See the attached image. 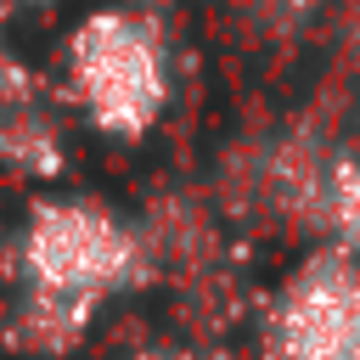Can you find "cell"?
Segmentation results:
<instances>
[{
    "label": "cell",
    "instance_id": "8992f818",
    "mask_svg": "<svg viewBox=\"0 0 360 360\" xmlns=\"http://www.w3.org/2000/svg\"><path fill=\"white\" fill-rule=\"evenodd\" d=\"M326 219L349 259H360V163H326Z\"/></svg>",
    "mask_w": 360,
    "mask_h": 360
},
{
    "label": "cell",
    "instance_id": "7a4b0ae2",
    "mask_svg": "<svg viewBox=\"0 0 360 360\" xmlns=\"http://www.w3.org/2000/svg\"><path fill=\"white\" fill-rule=\"evenodd\" d=\"M135 236L124 219H112L96 202H34L28 225H22V287L39 292H68V298H90L101 304L112 287H124L135 276Z\"/></svg>",
    "mask_w": 360,
    "mask_h": 360
},
{
    "label": "cell",
    "instance_id": "5b68a950",
    "mask_svg": "<svg viewBox=\"0 0 360 360\" xmlns=\"http://www.w3.org/2000/svg\"><path fill=\"white\" fill-rule=\"evenodd\" d=\"M0 163H11L17 174H34V180H51L62 169V141L45 118H28L22 107L11 118H0Z\"/></svg>",
    "mask_w": 360,
    "mask_h": 360
},
{
    "label": "cell",
    "instance_id": "277c9868",
    "mask_svg": "<svg viewBox=\"0 0 360 360\" xmlns=\"http://www.w3.org/2000/svg\"><path fill=\"white\" fill-rule=\"evenodd\" d=\"M90 321H96V304H90V298L22 287L17 315H11V343H17L22 354H68V349L84 343Z\"/></svg>",
    "mask_w": 360,
    "mask_h": 360
},
{
    "label": "cell",
    "instance_id": "3957f363",
    "mask_svg": "<svg viewBox=\"0 0 360 360\" xmlns=\"http://www.w3.org/2000/svg\"><path fill=\"white\" fill-rule=\"evenodd\" d=\"M287 360H360V270L349 253L309 259L276 309Z\"/></svg>",
    "mask_w": 360,
    "mask_h": 360
},
{
    "label": "cell",
    "instance_id": "ba28073f",
    "mask_svg": "<svg viewBox=\"0 0 360 360\" xmlns=\"http://www.w3.org/2000/svg\"><path fill=\"white\" fill-rule=\"evenodd\" d=\"M17 6H45V0H17Z\"/></svg>",
    "mask_w": 360,
    "mask_h": 360
},
{
    "label": "cell",
    "instance_id": "6da1fadb",
    "mask_svg": "<svg viewBox=\"0 0 360 360\" xmlns=\"http://www.w3.org/2000/svg\"><path fill=\"white\" fill-rule=\"evenodd\" d=\"M68 84L84 118L118 141H135L158 124L169 101V73L158 34L129 11H90L68 34Z\"/></svg>",
    "mask_w": 360,
    "mask_h": 360
},
{
    "label": "cell",
    "instance_id": "52a82bcc",
    "mask_svg": "<svg viewBox=\"0 0 360 360\" xmlns=\"http://www.w3.org/2000/svg\"><path fill=\"white\" fill-rule=\"evenodd\" d=\"M129 360H186V354H174V349H141V354H129Z\"/></svg>",
    "mask_w": 360,
    "mask_h": 360
}]
</instances>
